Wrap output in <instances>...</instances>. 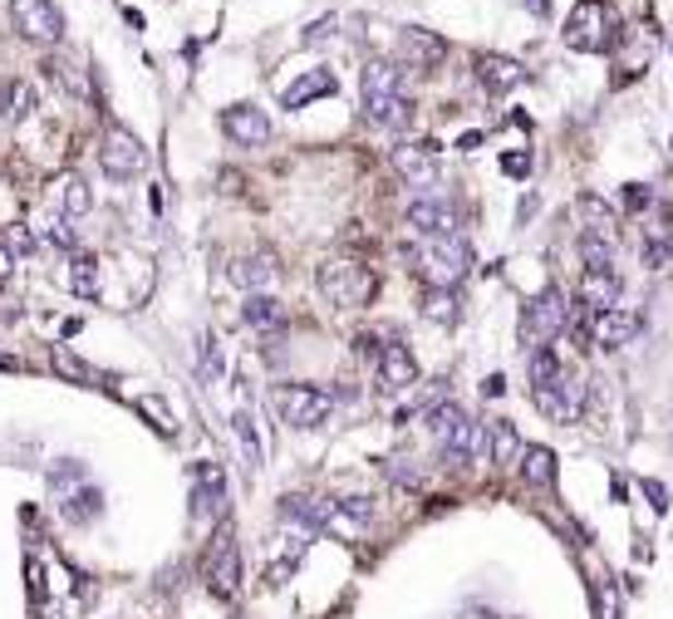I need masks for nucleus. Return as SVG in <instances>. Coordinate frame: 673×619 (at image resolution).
Segmentation results:
<instances>
[{
	"label": "nucleus",
	"mask_w": 673,
	"mask_h": 619,
	"mask_svg": "<svg viewBox=\"0 0 673 619\" xmlns=\"http://www.w3.org/2000/svg\"><path fill=\"white\" fill-rule=\"evenodd\" d=\"M364 114H369V123L388 128V133H404V128L413 123V98L398 94V98H388V104H378V108H364Z\"/></svg>",
	"instance_id": "26"
},
{
	"label": "nucleus",
	"mask_w": 673,
	"mask_h": 619,
	"mask_svg": "<svg viewBox=\"0 0 673 619\" xmlns=\"http://www.w3.org/2000/svg\"><path fill=\"white\" fill-rule=\"evenodd\" d=\"M620 271H585L580 275V300L590 305L594 314L600 310H614V305H620Z\"/></svg>",
	"instance_id": "20"
},
{
	"label": "nucleus",
	"mask_w": 673,
	"mask_h": 619,
	"mask_svg": "<svg viewBox=\"0 0 673 619\" xmlns=\"http://www.w3.org/2000/svg\"><path fill=\"white\" fill-rule=\"evenodd\" d=\"M526 10L531 15H551V0H526Z\"/></svg>",
	"instance_id": "47"
},
{
	"label": "nucleus",
	"mask_w": 673,
	"mask_h": 619,
	"mask_svg": "<svg viewBox=\"0 0 673 619\" xmlns=\"http://www.w3.org/2000/svg\"><path fill=\"white\" fill-rule=\"evenodd\" d=\"M31 108H35V88L31 84H21V79H15V84L0 88V114H5V118H25Z\"/></svg>",
	"instance_id": "34"
},
{
	"label": "nucleus",
	"mask_w": 673,
	"mask_h": 619,
	"mask_svg": "<svg viewBox=\"0 0 673 619\" xmlns=\"http://www.w3.org/2000/svg\"><path fill=\"white\" fill-rule=\"evenodd\" d=\"M590 334L604 344V349H624V344L639 334V314L620 310V305H614V310H600L594 314V324H590Z\"/></svg>",
	"instance_id": "18"
},
{
	"label": "nucleus",
	"mask_w": 673,
	"mask_h": 619,
	"mask_svg": "<svg viewBox=\"0 0 673 619\" xmlns=\"http://www.w3.org/2000/svg\"><path fill=\"white\" fill-rule=\"evenodd\" d=\"M620 202H624V212H644V206L653 202V192H649L644 182H629V187L620 192Z\"/></svg>",
	"instance_id": "42"
},
{
	"label": "nucleus",
	"mask_w": 673,
	"mask_h": 619,
	"mask_svg": "<svg viewBox=\"0 0 673 619\" xmlns=\"http://www.w3.org/2000/svg\"><path fill=\"white\" fill-rule=\"evenodd\" d=\"M521 64L506 55H477V84L486 88V94H506V88L521 84Z\"/></svg>",
	"instance_id": "19"
},
{
	"label": "nucleus",
	"mask_w": 673,
	"mask_h": 619,
	"mask_svg": "<svg viewBox=\"0 0 673 619\" xmlns=\"http://www.w3.org/2000/svg\"><path fill=\"white\" fill-rule=\"evenodd\" d=\"M339 39V15H320V20H310L305 25V45H335Z\"/></svg>",
	"instance_id": "39"
},
{
	"label": "nucleus",
	"mask_w": 673,
	"mask_h": 619,
	"mask_svg": "<svg viewBox=\"0 0 673 619\" xmlns=\"http://www.w3.org/2000/svg\"><path fill=\"white\" fill-rule=\"evenodd\" d=\"M418 271H423L428 290H453L467 271H472V246L462 231H437L418 241Z\"/></svg>",
	"instance_id": "1"
},
{
	"label": "nucleus",
	"mask_w": 673,
	"mask_h": 619,
	"mask_svg": "<svg viewBox=\"0 0 673 619\" xmlns=\"http://www.w3.org/2000/svg\"><path fill=\"white\" fill-rule=\"evenodd\" d=\"M202 379L207 383H217L221 379V344H217V334H202Z\"/></svg>",
	"instance_id": "40"
},
{
	"label": "nucleus",
	"mask_w": 673,
	"mask_h": 619,
	"mask_svg": "<svg viewBox=\"0 0 673 619\" xmlns=\"http://www.w3.org/2000/svg\"><path fill=\"white\" fill-rule=\"evenodd\" d=\"M516 467H521V477L531 481V487H551L555 481V452L551 448H526Z\"/></svg>",
	"instance_id": "27"
},
{
	"label": "nucleus",
	"mask_w": 673,
	"mask_h": 619,
	"mask_svg": "<svg viewBox=\"0 0 673 619\" xmlns=\"http://www.w3.org/2000/svg\"><path fill=\"white\" fill-rule=\"evenodd\" d=\"M639 487H644V497H649V507H653V511H669V487H663L659 477H644Z\"/></svg>",
	"instance_id": "43"
},
{
	"label": "nucleus",
	"mask_w": 673,
	"mask_h": 619,
	"mask_svg": "<svg viewBox=\"0 0 673 619\" xmlns=\"http://www.w3.org/2000/svg\"><path fill=\"white\" fill-rule=\"evenodd\" d=\"M15 275V251H11V241H0V285L11 281Z\"/></svg>",
	"instance_id": "45"
},
{
	"label": "nucleus",
	"mask_w": 673,
	"mask_h": 619,
	"mask_svg": "<svg viewBox=\"0 0 673 619\" xmlns=\"http://www.w3.org/2000/svg\"><path fill=\"white\" fill-rule=\"evenodd\" d=\"M398 55H404V64H413V69H437L447 59V39L433 35V29L404 25L398 29Z\"/></svg>",
	"instance_id": "13"
},
{
	"label": "nucleus",
	"mask_w": 673,
	"mask_h": 619,
	"mask_svg": "<svg viewBox=\"0 0 673 619\" xmlns=\"http://www.w3.org/2000/svg\"><path fill=\"white\" fill-rule=\"evenodd\" d=\"M335 403H339L335 393L315 389V383H280L276 389V413L290 428H320V422H329Z\"/></svg>",
	"instance_id": "4"
},
{
	"label": "nucleus",
	"mask_w": 673,
	"mask_h": 619,
	"mask_svg": "<svg viewBox=\"0 0 673 619\" xmlns=\"http://www.w3.org/2000/svg\"><path fill=\"white\" fill-rule=\"evenodd\" d=\"M394 172L404 177L408 187L428 192V187L437 182V153H433V143H404V147H394Z\"/></svg>",
	"instance_id": "12"
},
{
	"label": "nucleus",
	"mask_w": 673,
	"mask_h": 619,
	"mask_svg": "<svg viewBox=\"0 0 673 619\" xmlns=\"http://www.w3.org/2000/svg\"><path fill=\"white\" fill-rule=\"evenodd\" d=\"M521 438H516L512 422H492V432H486V457L502 462V467H516L521 462Z\"/></svg>",
	"instance_id": "25"
},
{
	"label": "nucleus",
	"mask_w": 673,
	"mask_h": 619,
	"mask_svg": "<svg viewBox=\"0 0 673 619\" xmlns=\"http://www.w3.org/2000/svg\"><path fill=\"white\" fill-rule=\"evenodd\" d=\"M502 383H506V379H502V373H492V379H486V383H482V393H486V398H496V393H502Z\"/></svg>",
	"instance_id": "46"
},
{
	"label": "nucleus",
	"mask_w": 673,
	"mask_h": 619,
	"mask_svg": "<svg viewBox=\"0 0 673 619\" xmlns=\"http://www.w3.org/2000/svg\"><path fill=\"white\" fill-rule=\"evenodd\" d=\"M565 45L580 49V55H600V49L610 45V10H604V0H580V5L570 10V20H565Z\"/></svg>",
	"instance_id": "7"
},
{
	"label": "nucleus",
	"mask_w": 673,
	"mask_h": 619,
	"mask_svg": "<svg viewBox=\"0 0 673 619\" xmlns=\"http://www.w3.org/2000/svg\"><path fill=\"white\" fill-rule=\"evenodd\" d=\"M329 94H335V74H329V69H310L305 79H296V84L280 94V104H286V108H305V104L329 98Z\"/></svg>",
	"instance_id": "21"
},
{
	"label": "nucleus",
	"mask_w": 673,
	"mask_h": 619,
	"mask_svg": "<svg viewBox=\"0 0 673 619\" xmlns=\"http://www.w3.org/2000/svg\"><path fill=\"white\" fill-rule=\"evenodd\" d=\"M231 432H237V442H241V462H247V472L256 477L261 472V438H256V428H251V413H237V418H231Z\"/></svg>",
	"instance_id": "31"
},
{
	"label": "nucleus",
	"mask_w": 673,
	"mask_h": 619,
	"mask_svg": "<svg viewBox=\"0 0 673 619\" xmlns=\"http://www.w3.org/2000/svg\"><path fill=\"white\" fill-rule=\"evenodd\" d=\"M70 285H74V295H80V300H94V295H99V261H94V255H74L70 261Z\"/></svg>",
	"instance_id": "30"
},
{
	"label": "nucleus",
	"mask_w": 673,
	"mask_h": 619,
	"mask_svg": "<svg viewBox=\"0 0 673 619\" xmlns=\"http://www.w3.org/2000/svg\"><path fill=\"white\" fill-rule=\"evenodd\" d=\"M227 511V472L221 462H197L192 467V521L197 526H212Z\"/></svg>",
	"instance_id": "8"
},
{
	"label": "nucleus",
	"mask_w": 673,
	"mask_h": 619,
	"mask_svg": "<svg viewBox=\"0 0 673 619\" xmlns=\"http://www.w3.org/2000/svg\"><path fill=\"white\" fill-rule=\"evenodd\" d=\"M462 418H467V413L457 408V403H433V408L423 413V422H428V432H433V442H437V448H443V442H447V432H453Z\"/></svg>",
	"instance_id": "32"
},
{
	"label": "nucleus",
	"mask_w": 673,
	"mask_h": 619,
	"mask_svg": "<svg viewBox=\"0 0 673 619\" xmlns=\"http://www.w3.org/2000/svg\"><path fill=\"white\" fill-rule=\"evenodd\" d=\"M50 364H55V373H60V379H70V383H99V373H94L80 354L64 349V344H50Z\"/></svg>",
	"instance_id": "29"
},
{
	"label": "nucleus",
	"mask_w": 673,
	"mask_h": 619,
	"mask_svg": "<svg viewBox=\"0 0 673 619\" xmlns=\"http://www.w3.org/2000/svg\"><path fill=\"white\" fill-rule=\"evenodd\" d=\"M99 167L113 177V182H133V177L148 167V147L139 143V133H129L123 123H109L99 147Z\"/></svg>",
	"instance_id": "6"
},
{
	"label": "nucleus",
	"mask_w": 673,
	"mask_h": 619,
	"mask_svg": "<svg viewBox=\"0 0 673 619\" xmlns=\"http://www.w3.org/2000/svg\"><path fill=\"white\" fill-rule=\"evenodd\" d=\"M60 511H64V521H74V526H89V521L104 511V491L94 487V481H84V487H74L70 497H60Z\"/></svg>",
	"instance_id": "23"
},
{
	"label": "nucleus",
	"mask_w": 673,
	"mask_h": 619,
	"mask_svg": "<svg viewBox=\"0 0 673 619\" xmlns=\"http://www.w3.org/2000/svg\"><path fill=\"white\" fill-rule=\"evenodd\" d=\"M221 128H227V138L237 147H266L271 143V114L256 104H231L227 114H221Z\"/></svg>",
	"instance_id": "11"
},
{
	"label": "nucleus",
	"mask_w": 673,
	"mask_h": 619,
	"mask_svg": "<svg viewBox=\"0 0 673 619\" xmlns=\"http://www.w3.org/2000/svg\"><path fill=\"white\" fill-rule=\"evenodd\" d=\"M531 393H536V408H541L551 422H575L585 413V383L575 379V373H561L555 383L531 389Z\"/></svg>",
	"instance_id": "10"
},
{
	"label": "nucleus",
	"mask_w": 673,
	"mask_h": 619,
	"mask_svg": "<svg viewBox=\"0 0 673 619\" xmlns=\"http://www.w3.org/2000/svg\"><path fill=\"white\" fill-rule=\"evenodd\" d=\"M241 314H247V324L261 330L266 340H280V330H286V310H280V300H271V295H251V300L241 305Z\"/></svg>",
	"instance_id": "22"
},
{
	"label": "nucleus",
	"mask_w": 673,
	"mask_h": 619,
	"mask_svg": "<svg viewBox=\"0 0 673 619\" xmlns=\"http://www.w3.org/2000/svg\"><path fill=\"white\" fill-rule=\"evenodd\" d=\"M580 265L585 271H614V246L594 241V236H580Z\"/></svg>",
	"instance_id": "35"
},
{
	"label": "nucleus",
	"mask_w": 673,
	"mask_h": 619,
	"mask_svg": "<svg viewBox=\"0 0 673 619\" xmlns=\"http://www.w3.org/2000/svg\"><path fill=\"white\" fill-rule=\"evenodd\" d=\"M231 281L247 285V290H261V285H271V281H276V255L256 251V255H247V261H237V265H231Z\"/></svg>",
	"instance_id": "24"
},
{
	"label": "nucleus",
	"mask_w": 673,
	"mask_h": 619,
	"mask_svg": "<svg viewBox=\"0 0 673 619\" xmlns=\"http://www.w3.org/2000/svg\"><path fill=\"white\" fill-rule=\"evenodd\" d=\"M570 324V305H565V295L555 290V285H545L541 295H531V300L521 305V344L526 349H541V344H555V334Z\"/></svg>",
	"instance_id": "3"
},
{
	"label": "nucleus",
	"mask_w": 673,
	"mask_h": 619,
	"mask_svg": "<svg viewBox=\"0 0 673 619\" xmlns=\"http://www.w3.org/2000/svg\"><path fill=\"white\" fill-rule=\"evenodd\" d=\"M11 25L35 45H60L64 15L55 0H11Z\"/></svg>",
	"instance_id": "9"
},
{
	"label": "nucleus",
	"mask_w": 673,
	"mask_h": 619,
	"mask_svg": "<svg viewBox=\"0 0 673 619\" xmlns=\"http://www.w3.org/2000/svg\"><path fill=\"white\" fill-rule=\"evenodd\" d=\"M359 84H364V108H378V104L404 94V69L388 64V59H369Z\"/></svg>",
	"instance_id": "17"
},
{
	"label": "nucleus",
	"mask_w": 673,
	"mask_h": 619,
	"mask_svg": "<svg viewBox=\"0 0 673 619\" xmlns=\"http://www.w3.org/2000/svg\"><path fill=\"white\" fill-rule=\"evenodd\" d=\"M384 477H394L398 487H423V472L408 467V457H384Z\"/></svg>",
	"instance_id": "41"
},
{
	"label": "nucleus",
	"mask_w": 673,
	"mask_h": 619,
	"mask_svg": "<svg viewBox=\"0 0 673 619\" xmlns=\"http://www.w3.org/2000/svg\"><path fill=\"white\" fill-rule=\"evenodd\" d=\"M502 172L506 177H526V172H531V153H506L502 157Z\"/></svg>",
	"instance_id": "44"
},
{
	"label": "nucleus",
	"mask_w": 673,
	"mask_h": 619,
	"mask_svg": "<svg viewBox=\"0 0 673 619\" xmlns=\"http://www.w3.org/2000/svg\"><path fill=\"white\" fill-rule=\"evenodd\" d=\"M575 216H580V236H594V241H610L614 246V236H620V216H614V206L604 202V197H594V192H580L575 197Z\"/></svg>",
	"instance_id": "16"
},
{
	"label": "nucleus",
	"mask_w": 673,
	"mask_h": 619,
	"mask_svg": "<svg viewBox=\"0 0 673 619\" xmlns=\"http://www.w3.org/2000/svg\"><path fill=\"white\" fill-rule=\"evenodd\" d=\"M202 580L217 599H231L241 590V550H237V531L221 526L207 546V560H202Z\"/></svg>",
	"instance_id": "5"
},
{
	"label": "nucleus",
	"mask_w": 673,
	"mask_h": 619,
	"mask_svg": "<svg viewBox=\"0 0 673 619\" xmlns=\"http://www.w3.org/2000/svg\"><path fill=\"white\" fill-rule=\"evenodd\" d=\"M320 295L339 310H364L378 295V275L369 271L364 261H349V255H335V261L320 265Z\"/></svg>",
	"instance_id": "2"
},
{
	"label": "nucleus",
	"mask_w": 673,
	"mask_h": 619,
	"mask_svg": "<svg viewBox=\"0 0 673 619\" xmlns=\"http://www.w3.org/2000/svg\"><path fill=\"white\" fill-rule=\"evenodd\" d=\"M423 314L437 324H457V295L453 290H428L423 295Z\"/></svg>",
	"instance_id": "36"
},
{
	"label": "nucleus",
	"mask_w": 673,
	"mask_h": 619,
	"mask_svg": "<svg viewBox=\"0 0 673 619\" xmlns=\"http://www.w3.org/2000/svg\"><path fill=\"white\" fill-rule=\"evenodd\" d=\"M378 383H384V393H404L418 383V364L413 354H408V344H378Z\"/></svg>",
	"instance_id": "14"
},
{
	"label": "nucleus",
	"mask_w": 673,
	"mask_h": 619,
	"mask_svg": "<svg viewBox=\"0 0 673 619\" xmlns=\"http://www.w3.org/2000/svg\"><path fill=\"white\" fill-rule=\"evenodd\" d=\"M139 413L163 432V438H172V432H178V418H172V408L163 398H153V393H148V398H139Z\"/></svg>",
	"instance_id": "37"
},
{
	"label": "nucleus",
	"mask_w": 673,
	"mask_h": 619,
	"mask_svg": "<svg viewBox=\"0 0 673 619\" xmlns=\"http://www.w3.org/2000/svg\"><path fill=\"white\" fill-rule=\"evenodd\" d=\"M408 226H413L418 236H437V231H457V212L453 202H443V197L423 192L408 202Z\"/></svg>",
	"instance_id": "15"
},
{
	"label": "nucleus",
	"mask_w": 673,
	"mask_h": 619,
	"mask_svg": "<svg viewBox=\"0 0 673 619\" xmlns=\"http://www.w3.org/2000/svg\"><path fill=\"white\" fill-rule=\"evenodd\" d=\"M50 74L60 79L70 94H89V84H84V69L74 64V59H50Z\"/></svg>",
	"instance_id": "38"
},
{
	"label": "nucleus",
	"mask_w": 673,
	"mask_h": 619,
	"mask_svg": "<svg viewBox=\"0 0 673 619\" xmlns=\"http://www.w3.org/2000/svg\"><path fill=\"white\" fill-rule=\"evenodd\" d=\"M55 197H60V212L64 216H84L94 206V192H89V182H84L80 172L60 177V192H55Z\"/></svg>",
	"instance_id": "28"
},
{
	"label": "nucleus",
	"mask_w": 673,
	"mask_h": 619,
	"mask_svg": "<svg viewBox=\"0 0 673 619\" xmlns=\"http://www.w3.org/2000/svg\"><path fill=\"white\" fill-rule=\"evenodd\" d=\"M526 369H531V389H545V383H555L561 379V359H555L551 354V344H541V349H531V364H526Z\"/></svg>",
	"instance_id": "33"
}]
</instances>
